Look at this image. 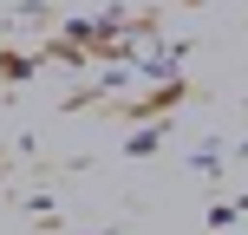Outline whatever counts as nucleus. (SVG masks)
I'll list each match as a JSON object with an SVG mask.
<instances>
[]
</instances>
